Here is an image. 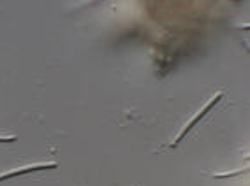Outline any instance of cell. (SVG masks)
Masks as SVG:
<instances>
[{
    "label": "cell",
    "instance_id": "cell-1",
    "mask_svg": "<svg viewBox=\"0 0 250 186\" xmlns=\"http://www.w3.org/2000/svg\"><path fill=\"white\" fill-rule=\"evenodd\" d=\"M57 164L51 162V164H36V165H27V167H21V168H16V170H9V172L5 174H0V181H4V179H9L13 176H20V174H27V172H36V170H42V168H55Z\"/></svg>",
    "mask_w": 250,
    "mask_h": 186
},
{
    "label": "cell",
    "instance_id": "cell-3",
    "mask_svg": "<svg viewBox=\"0 0 250 186\" xmlns=\"http://www.w3.org/2000/svg\"><path fill=\"white\" fill-rule=\"evenodd\" d=\"M16 141V135H7V137H0V142H13Z\"/></svg>",
    "mask_w": 250,
    "mask_h": 186
},
{
    "label": "cell",
    "instance_id": "cell-2",
    "mask_svg": "<svg viewBox=\"0 0 250 186\" xmlns=\"http://www.w3.org/2000/svg\"><path fill=\"white\" fill-rule=\"evenodd\" d=\"M220 97H222V93H217V95H215V98H213V100H211V102H208V106H206V107H203V111H201V112H199V114H197V116H196V118H194V120H192V121H188V125H187V127H185V129H183V130H182V133H180L178 137H176V141H174V146H176V144H178V142H180V141H182V139H183V135H187V132H188V130L192 129L194 125H196V123H197V121L201 120L203 116H205V114H206V112L210 111L211 107H213V106H215V104H217V100H219V98H220Z\"/></svg>",
    "mask_w": 250,
    "mask_h": 186
}]
</instances>
